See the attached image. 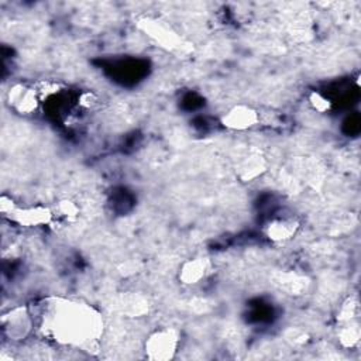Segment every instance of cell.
Segmentation results:
<instances>
[{
    "instance_id": "7",
    "label": "cell",
    "mask_w": 361,
    "mask_h": 361,
    "mask_svg": "<svg viewBox=\"0 0 361 361\" xmlns=\"http://www.w3.org/2000/svg\"><path fill=\"white\" fill-rule=\"evenodd\" d=\"M299 221L292 217H278L267 223L264 234L274 243H285L292 240L299 231Z\"/></svg>"
},
{
    "instance_id": "12",
    "label": "cell",
    "mask_w": 361,
    "mask_h": 361,
    "mask_svg": "<svg viewBox=\"0 0 361 361\" xmlns=\"http://www.w3.org/2000/svg\"><path fill=\"white\" fill-rule=\"evenodd\" d=\"M55 212L59 217L68 220V221H72L75 220L78 216H79V206L71 200V199H61L58 203H56V207H55Z\"/></svg>"
},
{
    "instance_id": "9",
    "label": "cell",
    "mask_w": 361,
    "mask_h": 361,
    "mask_svg": "<svg viewBox=\"0 0 361 361\" xmlns=\"http://www.w3.org/2000/svg\"><path fill=\"white\" fill-rule=\"evenodd\" d=\"M267 171V161L259 154H248L238 164L235 173L243 182H251Z\"/></svg>"
},
{
    "instance_id": "8",
    "label": "cell",
    "mask_w": 361,
    "mask_h": 361,
    "mask_svg": "<svg viewBox=\"0 0 361 361\" xmlns=\"http://www.w3.org/2000/svg\"><path fill=\"white\" fill-rule=\"evenodd\" d=\"M209 271V259L203 257H195L183 261L178 269V281L182 285L193 286L204 279Z\"/></svg>"
},
{
    "instance_id": "4",
    "label": "cell",
    "mask_w": 361,
    "mask_h": 361,
    "mask_svg": "<svg viewBox=\"0 0 361 361\" xmlns=\"http://www.w3.org/2000/svg\"><path fill=\"white\" fill-rule=\"evenodd\" d=\"M7 103L16 113L28 116L38 110L41 96L35 87L25 83H16L7 92Z\"/></svg>"
},
{
    "instance_id": "13",
    "label": "cell",
    "mask_w": 361,
    "mask_h": 361,
    "mask_svg": "<svg viewBox=\"0 0 361 361\" xmlns=\"http://www.w3.org/2000/svg\"><path fill=\"white\" fill-rule=\"evenodd\" d=\"M307 102L310 104V107L317 111V113H327L331 110V100L323 94L322 92H317V90H312L307 96Z\"/></svg>"
},
{
    "instance_id": "10",
    "label": "cell",
    "mask_w": 361,
    "mask_h": 361,
    "mask_svg": "<svg viewBox=\"0 0 361 361\" xmlns=\"http://www.w3.org/2000/svg\"><path fill=\"white\" fill-rule=\"evenodd\" d=\"M118 306H120V309L124 314L131 316V317H138V316H142L144 313L148 312L147 299L142 298L141 295H137V293L123 295L120 302H118Z\"/></svg>"
},
{
    "instance_id": "5",
    "label": "cell",
    "mask_w": 361,
    "mask_h": 361,
    "mask_svg": "<svg viewBox=\"0 0 361 361\" xmlns=\"http://www.w3.org/2000/svg\"><path fill=\"white\" fill-rule=\"evenodd\" d=\"M259 123V113L250 104L231 106L221 117L220 124L230 131H247Z\"/></svg>"
},
{
    "instance_id": "14",
    "label": "cell",
    "mask_w": 361,
    "mask_h": 361,
    "mask_svg": "<svg viewBox=\"0 0 361 361\" xmlns=\"http://www.w3.org/2000/svg\"><path fill=\"white\" fill-rule=\"evenodd\" d=\"M357 309H358V303H357L355 298H353V296L347 298L337 312V322L345 323V322L354 320V317L357 314Z\"/></svg>"
},
{
    "instance_id": "15",
    "label": "cell",
    "mask_w": 361,
    "mask_h": 361,
    "mask_svg": "<svg viewBox=\"0 0 361 361\" xmlns=\"http://www.w3.org/2000/svg\"><path fill=\"white\" fill-rule=\"evenodd\" d=\"M78 103L83 109H93L99 103V99L93 92H82L80 96L78 97Z\"/></svg>"
},
{
    "instance_id": "2",
    "label": "cell",
    "mask_w": 361,
    "mask_h": 361,
    "mask_svg": "<svg viewBox=\"0 0 361 361\" xmlns=\"http://www.w3.org/2000/svg\"><path fill=\"white\" fill-rule=\"evenodd\" d=\"M180 344V333L175 327H161L148 334L144 341V354L152 361H169Z\"/></svg>"
},
{
    "instance_id": "11",
    "label": "cell",
    "mask_w": 361,
    "mask_h": 361,
    "mask_svg": "<svg viewBox=\"0 0 361 361\" xmlns=\"http://www.w3.org/2000/svg\"><path fill=\"white\" fill-rule=\"evenodd\" d=\"M340 329L337 331V338L338 343L341 344V347L344 348H354L361 338V329L360 324L354 320L345 322V323H340Z\"/></svg>"
},
{
    "instance_id": "6",
    "label": "cell",
    "mask_w": 361,
    "mask_h": 361,
    "mask_svg": "<svg viewBox=\"0 0 361 361\" xmlns=\"http://www.w3.org/2000/svg\"><path fill=\"white\" fill-rule=\"evenodd\" d=\"M54 210L47 206H16L7 216L10 221L21 226V227H41L48 226L54 219Z\"/></svg>"
},
{
    "instance_id": "1",
    "label": "cell",
    "mask_w": 361,
    "mask_h": 361,
    "mask_svg": "<svg viewBox=\"0 0 361 361\" xmlns=\"http://www.w3.org/2000/svg\"><path fill=\"white\" fill-rule=\"evenodd\" d=\"M42 329L59 343L82 347L99 338L103 320L90 305L76 300L54 299L45 305Z\"/></svg>"
},
{
    "instance_id": "3",
    "label": "cell",
    "mask_w": 361,
    "mask_h": 361,
    "mask_svg": "<svg viewBox=\"0 0 361 361\" xmlns=\"http://www.w3.org/2000/svg\"><path fill=\"white\" fill-rule=\"evenodd\" d=\"M138 27L148 37H151L157 44H159L161 47H164L169 51L182 49L185 47L183 39L165 21L155 20V18H142L138 21Z\"/></svg>"
}]
</instances>
